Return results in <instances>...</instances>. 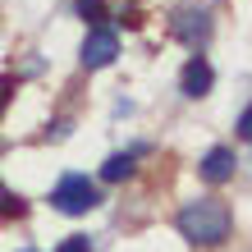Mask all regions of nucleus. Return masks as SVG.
<instances>
[{"label":"nucleus","mask_w":252,"mask_h":252,"mask_svg":"<svg viewBox=\"0 0 252 252\" xmlns=\"http://www.w3.org/2000/svg\"><path fill=\"white\" fill-rule=\"evenodd\" d=\"M211 83H216V73H211V64L202 60V55H192V60L184 64V96H206L211 92Z\"/></svg>","instance_id":"4"},{"label":"nucleus","mask_w":252,"mask_h":252,"mask_svg":"<svg viewBox=\"0 0 252 252\" xmlns=\"http://www.w3.org/2000/svg\"><path fill=\"white\" fill-rule=\"evenodd\" d=\"M179 234L188 243H202V248H211L220 243L229 234V206L225 202H216V197H197V202H188L184 211H179Z\"/></svg>","instance_id":"1"},{"label":"nucleus","mask_w":252,"mask_h":252,"mask_svg":"<svg viewBox=\"0 0 252 252\" xmlns=\"http://www.w3.org/2000/svg\"><path fill=\"white\" fill-rule=\"evenodd\" d=\"M174 32H179L184 41H202L206 32H211V23H206V14H179V23H174Z\"/></svg>","instance_id":"6"},{"label":"nucleus","mask_w":252,"mask_h":252,"mask_svg":"<svg viewBox=\"0 0 252 252\" xmlns=\"http://www.w3.org/2000/svg\"><path fill=\"white\" fill-rule=\"evenodd\" d=\"M133 174V152H115L106 165H101V179L106 184H120V179H128Z\"/></svg>","instance_id":"7"},{"label":"nucleus","mask_w":252,"mask_h":252,"mask_svg":"<svg viewBox=\"0 0 252 252\" xmlns=\"http://www.w3.org/2000/svg\"><path fill=\"white\" fill-rule=\"evenodd\" d=\"M96 202H101L96 197V184L87 179V174H64V179L55 184V192H51V206L64 211V216H87Z\"/></svg>","instance_id":"2"},{"label":"nucleus","mask_w":252,"mask_h":252,"mask_svg":"<svg viewBox=\"0 0 252 252\" xmlns=\"http://www.w3.org/2000/svg\"><path fill=\"white\" fill-rule=\"evenodd\" d=\"M115 55H120V37H115L110 28L87 32V41H83V69H106Z\"/></svg>","instance_id":"3"},{"label":"nucleus","mask_w":252,"mask_h":252,"mask_svg":"<svg viewBox=\"0 0 252 252\" xmlns=\"http://www.w3.org/2000/svg\"><path fill=\"white\" fill-rule=\"evenodd\" d=\"M234 165H239V160H234L229 147H211L206 160H202V179L206 184H225V179H234Z\"/></svg>","instance_id":"5"},{"label":"nucleus","mask_w":252,"mask_h":252,"mask_svg":"<svg viewBox=\"0 0 252 252\" xmlns=\"http://www.w3.org/2000/svg\"><path fill=\"white\" fill-rule=\"evenodd\" d=\"M239 133H243V138H248V142H252V106H248V110H243V115H239Z\"/></svg>","instance_id":"10"},{"label":"nucleus","mask_w":252,"mask_h":252,"mask_svg":"<svg viewBox=\"0 0 252 252\" xmlns=\"http://www.w3.org/2000/svg\"><path fill=\"white\" fill-rule=\"evenodd\" d=\"M55 252H92V248H87V239H83V234H73V239H64Z\"/></svg>","instance_id":"8"},{"label":"nucleus","mask_w":252,"mask_h":252,"mask_svg":"<svg viewBox=\"0 0 252 252\" xmlns=\"http://www.w3.org/2000/svg\"><path fill=\"white\" fill-rule=\"evenodd\" d=\"M5 211H19V197H14V192L0 184V216H5Z\"/></svg>","instance_id":"9"}]
</instances>
